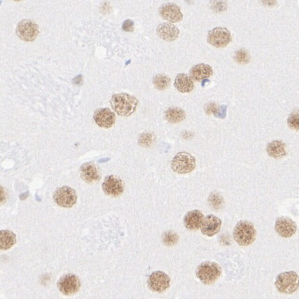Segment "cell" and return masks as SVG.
I'll return each mask as SVG.
<instances>
[{
  "mask_svg": "<svg viewBox=\"0 0 299 299\" xmlns=\"http://www.w3.org/2000/svg\"><path fill=\"white\" fill-rule=\"evenodd\" d=\"M122 28L125 32H131L134 31V23L131 20H126L124 21L123 25H122Z\"/></svg>",
  "mask_w": 299,
  "mask_h": 299,
  "instance_id": "29",
  "label": "cell"
},
{
  "mask_svg": "<svg viewBox=\"0 0 299 299\" xmlns=\"http://www.w3.org/2000/svg\"><path fill=\"white\" fill-rule=\"evenodd\" d=\"M157 34L163 40L171 42L178 39L180 30L171 23H164L157 27Z\"/></svg>",
  "mask_w": 299,
  "mask_h": 299,
  "instance_id": "16",
  "label": "cell"
},
{
  "mask_svg": "<svg viewBox=\"0 0 299 299\" xmlns=\"http://www.w3.org/2000/svg\"><path fill=\"white\" fill-rule=\"evenodd\" d=\"M165 118L169 123L175 124L183 121L185 119L186 114L182 109L172 107L166 111Z\"/></svg>",
  "mask_w": 299,
  "mask_h": 299,
  "instance_id": "23",
  "label": "cell"
},
{
  "mask_svg": "<svg viewBox=\"0 0 299 299\" xmlns=\"http://www.w3.org/2000/svg\"><path fill=\"white\" fill-rule=\"evenodd\" d=\"M204 215L199 210H192L187 212L184 217V223L187 229L197 230L201 227Z\"/></svg>",
  "mask_w": 299,
  "mask_h": 299,
  "instance_id": "17",
  "label": "cell"
},
{
  "mask_svg": "<svg viewBox=\"0 0 299 299\" xmlns=\"http://www.w3.org/2000/svg\"><path fill=\"white\" fill-rule=\"evenodd\" d=\"M16 243V236L12 231L1 230L0 233V248L2 250H8Z\"/></svg>",
  "mask_w": 299,
  "mask_h": 299,
  "instance_id": "22",
  "label": "cell"
},
{
  "mask_svg": "<svg viewBox=\"0 0 299 299\" xmlns=\"http://www.w3.org/2000/svg\"><path fill=\"white\" fill-rule=\"evenodd\" d=\"M154 141V137L153 134L150 133L143 134L139 138V143L141 146L144 147L150 146L153 144Z\"/></svg>",
  "mask_w": 299,
  "mask_h": 299,
  "instance_id": "28",
  "label": "cell"
},
{
  "mask_svg": "<svg viewBox=\"0 0 299 299\" xmlns=\"http://www.w3.org/2000/svg\"><path fill=\"white\" fill-rule=\"evenodd\" d=\"M159 14L163 19L171 23H178L183 19V15L178 5L173 3L164 4L159 8Z\"/></svg>",
  "mask_w": 299,
  "mask_h": 299,
  "instance_id": "14",
  "label": "cell"
},
{
  "mask_svg": "<svg viewBox=\"0 0 299 299\" xmlns=\"http://www.w3.org/2000/svg\"><path fill=\"white\" fill-rule=\"evenodd\" d=\"M221 224L220 218L212 214H209L204 218L203 223L200 227V230L205 235L212 237L221 230Z\"/></svg>",
  "mask_w": 299,
  "mask_h": 299,
  "instance_id": "15",
  "label": "cell"
},
{
  "mask_svg": "<svg viewBox=\"0 0 299 299\" xmlns=\"http://www.w3.org/2000/svg\"><path fill=\"white\" fill-rule=\"evenodd\" d=\"M216 5H213L214 11L216 12H223L226 9V4L223 2H216Z\"/></svg>",
  "mask_w": 299,
  "mask_h": 299,
  "instance_id": "32",
  "label": "cell"
},
{
  "mask_svg": "<svg viewBox=\"0 0 299 299\" xmlns=\"http://www.w3.org/2000/svg\"><path fill=\"white\" fill-rule=\"evenodd\" d=\"M279 292L292 293L299 287V276L294 271H286L277 275L275 282Z\"/></svg>",
  "mask_w": 299,
  "mask_h": 299,
  "instance_id": "4",
  "label": "cell"
},
{
  "mask_svg": "<svg viewBox=\"0 0 299 299\" xmlns=\"http://www.w3.org/2000/svg\"><path fill=\"white\" fill-rule=\"evenodd\" d=\"M53 200L60 207L70 208L75 205L78 196L74 189L64 186L55 191L53 194Z\"/></svg>",
  "mask_w": 299,
  "mask_h": 299,
  "instance_id": "6",
  "label": "cell"
},
{
  "mask_svg": "<svg viewBox=\"0 0 299 299\" xmlns=\"http://www.w3.org/2000/svg\"><path fill=\"white\" fill-rule=\"evenodd\" d=\"M266 151L270 157L280 159L287 155L286 145L282 141L275 140L269 143L266 147Z\"/></svg>",
  "mask_w": 299,
  "mask_h": 299,
  "instance_id": "21",
  "label": "cell"
},
{
  "mask_svg": "<svg viewBox=\"0 0 299 299\" xmlns=\"http://www.w3.org/2000/svg\"><path fill=\"white\" fill-rule=\"evenodd\" d=\"M232 41L230 32L225 28H216L209 32L207 42L216 48H225Z\"/></svg>",
  "mask_w": 299,
  "mask_h": 299,
  "instance_id": "8",
  "label": "cell"
},
{
  "mask_svg": "<svg viewBox=\"0 0 299 299\" xmlns=\"http://www.w3.org/2000/svg\"><path fill=\"white\" fill-rule=\"evenodd\" d=\"M226 106H221V107H218V109L217 112L216 113V116L217 117L225 118V112H226Z\"/></svg>",
  "mask_w": 299,
  "mask_h": 299,
  "instance_id": "33",
  "label": "cell"
},
{
  "mask_svg": "<svg viewBox=\"0 0 299 299\" xmlns=\"http://www.w3.org/2000/svg\"><path fill=\"white\" fill-rule=\"evenodd\" d=\"M111 105L113 109L119 116H129L132 115L137 109L138 100L131 95L122 93L112 97Z\"/></svg>",
  "mask_w": 299,
  "mask_h": 299,
  "instance_id": "1",
  "label": "cell"
},
{
  "mask_svg": "<svg viewBox=\"0 0 299 299\" xmlns=\"http://www.w3.org/2000/svg\"><path fill=\"white\" fill-rule=\"evenodd\" d=\"M287 124L290 128L299 131V110L294 111L290 114L287 119Z\"/></svg>",
  "mask_w": 299,
  "mask_h": 299,
  "instance_id": "25",
  "label": "cell"
},
{
  "mask_svg": "<svg viewBox=\"0 0 299 299\" xmlns=\"http://www.w3.org/2000/svg\"><path fill=\"white\" fill-rule=\"evenodd\" d=\"M16 33L22 40L33 41L39 35V26L32 20H23L17 25Z\"/></svg>",
  "mask_w": 299,
  "mask_h": 299,
  "instance_id": "9",
  "label": "cell"
},
{
  "mask_svg": "<svg viewBox=\"0 0 299 299\" xmlns=\"http://www.w3.org/2000/svg\"><path fill=\"white\" fill-rule=\"evenodd\" d=\"M196 164V159L193 156L187 152H180L172 160L171 168L179 174H187L195 169Z\"/></svg>",
  "mask_w": 299,
  "mask_h": 299,
  "instance_id": "5",
  "label": "cell"
},
{
  "mask_svg": "<svg viewBox=\"0 0 299 299\" xmlns=\"http://www.w3.org/2000/svg\"><path fill=\"white\" fill-rule=\"evenodd\" d=\"M234 60L239 64H246L249 62L250 57L246 50L241 49L236 52Z\"/></svg>",
  "mask_w": 299,
  "mask_h": 299,
  "instance_id": "26",
  "label": "cell"
},
{
  "mask_svg": "<svg viewBox=\"0 0 299 299\" xmlns=\"http://www.w3.org/2000/svg\"><path fill=\"white\" fill-rule=\"evenodd\" d=\"M103 189L107 196L117 197L123 193L124 185L121 179L114 175H109L104 180Z\"/></svg>",
  "mask_w": 299,
  "mask_h": 299,
  "instance_id": "11",
  "label": "cell"
},
{
  "mask_svg": "<svg viewBox=\"0 0 299 299\" xmlns=\"http://www.w3.org/2000/svg\"><path fill=\"white\" fill-rule=\"evenodd\" d=\"M82 178L88 183H93L99 180L100 172L98 168L93 163H86L81 166L80 169Z\"/></svg>",
  "mask_w": 299,
  "mask_h": 299,
  "instance_id": "18",
  "label": "cell"
},
{
  "mask_svg": "<svg viewBox=\"0 0 299 299\" xmlns=\"http://www.w3.org/2000/svg\"><path fill=\"white\" fill-rule=\"evenodd\" d=\"M233 236L234 240L240 246H249L255 239V227L249 221H239L234 227Z\"/></svg>",
  "mask_w": 299,
  "mask_h": 299,
  "instance_id": "2",
  "label": "cell"
},
{
  "mask_svg": "<svg viewBox=\"0 0 299 299\" xmlns=\"http://www.w3.org/2000/svg\"><path fill=\"white\" fill-rule=\"evenodd\" d=\"M213 71L210 66L200 64L193 66L190 70V77L195 81H202L212 76Z\"/></svg>",
  "mask_w": 299,
  "mask_h": 299,
  "instance_id": "19",
  "label": "cell"
},
{
  "mask_svg": "<svg viewBox=\"0 0 299 299\" xmlns=\"http://www.w3.org/2000/svg\"><path fill=\"white\" fill-rule=\"evenodd\" d=\"M175 87L181 93H190L194 89L192 79L184 73L177 75L174 82Z\"/></svg>",
  "mask_w": 299,
  "mask_h": 299,
  "instance_id": "20",
  "label": "cell"
},
{
  "mask_svg": "<svg viewBox=\"0 0 299 299\" xmlns=\"http://www.w3.org/2000/svg\"><path fill=\"white\" fill-rule=\"evenodd\" d=\"M296 224L289 217L277 218L275 223V230L280 237L289 238L296 232Z\"/></svg>",
  "mask_w": 299,
  "mask_h": 299,
  "instance_id": "12",
  "label": "cell"
},
{
  "mask_svg": "<svg viewBox=\"0 0 299 299\" xmlns=\"http://www.w3.org/2000/svg\"><path fill=\"white\" fill-rule=\"evenodd\" d=\"M218 109V107L215 103H210L207 104L205 106V112L208 114H214L215 115Z\"/></svg>",
  "mask_w": 299,
  "mask_h": 299,
  "instance_id": "30",
  "label": "cell"
},
{
  "mask_svg": "<svg viewBox=\"0 0 299 299\" xmlns=\"http://www.w3.org/2000/svg\"><path fill=\"white\" fill-rule=\"evenodd\" d=\"M57 287L63 294L71 296L80 291L81 281L74 274H66L61 277L57 282Z\"/></svg>",
  "mask_w": 299,
  "mask_h": 299,
  "instance_id": "7",
  "label": "cell"
},
{
  "mask_svg": "<svg viewBox=\"0 0 299 299\" xmlns=\"http://www.w3.org/2000/svg\"><path fill=\"white\" fill-rule=\"evenodd\" d=\"M209 201L212 204L213 206L215 207V208H218V207L220 206V204L221 203V198L218 195L213 193L210 198H209Z\"/></svg>",
  "mask_w": 299,
  "mask_h": 299,
  "instance_id": "31",
  "label": "cell"
},
{
  "mask_svg": "<svg viewBox=\"0 0 299 299\" xmlns=\"http://www.w3.org/2000/svg\"><path fill=\"white\" fill-rule=\"evenodd\" d=\"M178 237L176 234L173 233L172 232H167L164 234L163 237V241L164 243L167 246H172L178 242Z\"/></svg>",
  "mask_w": 299,
  "mask_h": 299,
  "instance_id": "27",
  "label": "cell"
},
{
  "mask_svg": "<svg viewBox=\"0 0 299 299\" xmlns=\"http://www.w3.org/2000/svg\"><path fill=\"white\" fill-rule=\"evenodd\" d=\"M171 84V79L165 75H157L154 77V86L159 90H165Z\"/></svg>",
  "mask_w": 299,
  "mask_h": 299,
  "instance_id": "24",
  "label": "cell"
},
{
  "mask_svg": "<svg viewBox=\"0 0 299 299\" xmlns=\"http://www.w3.org/2000/svg\"><path fill=\"white\" fill-rule=\"evenodd\" d=\"M94 119L100 128H110L115 123L116 116L109 108H100L95 112Z\"/></svg>",
  "mask_w": 299,
  "mask_h": 299,
  "instance_id": "13",
  "label": "cell"
},
{
  "mask_svg": "<svg viewBox=\"0 0 299 299\" xmlns=\"http://www.w3.org/2000/svg\"><path fill=\"white\" fill-rule=\"evenodd\" d=\"M221 268L216 262H205L197 267L196 274L197 277L203 284L214 283L221 275Z\"/></svg>",
  "mask_w": 299,
  "mask_h": 299,
  "instance_id": "3",
  "label": "cell"
},
{
  "mask_svg": "<svg viewBox=\"0 0 299 299\" xmlns=\"http://www.w3.org/2000/svg\"><path fill=\"white\" fill-rule=\"evenodd\" d=\"M171 278L166 273L161 271L153 272L148 279V286L155 292L162 293L170 287Z\"/></svg>",
  "mask_w": 299,
  "mask_h": 299,
  "instance_id": "10",
  "label": "cell"
}]
</instances>
